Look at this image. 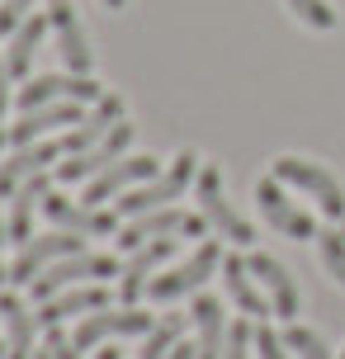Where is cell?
<instances>
[{"label":"cell","instance_id":"obj_19","mask_svg":"<svg viewBox=\"0 0 345 359\" xmlns=\"http://www.w3.org/2000/svg\"><path fill=\"white\" fill-rule=\"evenodd\" d=\"M53 194V180L48 170L43 175H29L19 184L15 194H10V213H5V241H15V246H29L34 241V213L43 208V198Z\"/></svg>","mask_w":345,"mask_h":359},{"label":"cell","instance_id":"obj_28","mask_svg":"<svg viewBox=\"0 0 345 359\" xmlns=\"http://www.w3.org/2000/svg\"><path fill=\"white\" fill-rule=\"evenodd\" d=\"M317 251H322V265L336 284H345V232H317Z\"/></svg>","mask_w":345,"mask_h":359},{"label":"cell","instance_id":"obj_6","mask_svg":"<svg viewBox=\"0 0 345 359\" xmlns=\"http://www.w3.org/2000/svg\"><path fill=\"white\" fill-rule=\"evenodd\" d=\"M119 269H123V265H119L109 251H81V255H67V260L48 265L29 288H34L38 303H48V298H53V293H62V288H76V284H104V279H114V274H119Z\"/></svg>","mask_w":345,"mask_h":359},{"label":"cell","instance_id":"obj_26","mask_svg":"<svg viewBox=\"0 0 345 359\" xmlns=\"http://www.w3.org/2000/svg\"><path fill=\"white\" fill-rule=\"evenodd\" d=\"M180 331H184V317H180V312L161 317V322H156V326L142 336V350H137V359H170V350L180 345Z\"/></svg>","mask_w":345,"mask_h":359},{"label":"cell","instance_id":"obj_8","mask_svg":"<svg viewBox=\"0 0 345 359\" xmlns=\"http://www.w3.org/2000/svg\"><path fill=\"white\" fill-rule=\"evenodd\" d=\"M104 90L100 81L90 76H76V72H53V76H34L29 86H19V114H29V109H43V104H95Z\"/></svg>","mask_w":345,"mask_h":359},{"label":"cell","instance_id":"obj_32","mask_svg":"<svg viewBox=\"0 0 345 359\" xmlns=\"http://www.w3.org/2000/svg\"><path fill=\"white\" fill-rule=\"evenodd\" d=\"M43 345L53 350V359H81V350L72 345V336H67L62 326H48V336H43Z\"/></svg>","mask_w":345,"mask_h":359},{"label":"cell","instance_id":"obj_17","mask_svg":"<svg viewBox=\"0 0 345 359\" xmlns=\"http://www.w3.org/2000/svg\"><path fill=\"white\" fill-rule=\"evenodd\" d=\"M128 118V104H123V95H100V100H95L90 109H86V118H81V123L72 128V133H67V137H62V147H67V156H81V151H90L95 142H104V137H109L114 128L123 123Z\"/></svg>","mask_w":345,"mask_h":359},{"label":"cell","instance_id":"obj_35","mask_svg":"<svg viewBox=\"0 0 345 359\" xmlns=\"http://www.w3.org/2000/svg\"><path fill=\"white\" fill-rule=\"evenodd\" d=\"M100 5H104V10H123L128 0H100Z\"/></svg>","mask_w":345,"mask_h":359},{"label":"cell","instance_id":"obj_31","mask_svg":"<svg viewBox=\"0 0 345 359\" xmlns=\"http://www.w3.org/2000/svg\"><path fill=\"white\" fill-rule=\"evenodd\" d=\"M255 359H289V345H284V336H274L265 322L255 326Z\"/></svg>","mask_w":345,"mask_h":359},{"label":"cell","instance_id":"obj_23","mask_svg":"<svg viewBox=\"0 0 345 359\" xmlns=\"http://www.w3.org/2000/svg\"><path fill=\"white\" fill-rule=\"evenodd\" d=\"M0 322H5V359H34L38 317L19 293H0Z\"/></svg>","mask_w":345,"mask_h":359},{"label":"cell","instance_id":"obj_33","mask_svg":"<svg viewBox=\"0 0 345 359\" xmlns=\"http://www.w3.org/2000/svg\"><path fill=\"white\" fill-rule=\"evenodd\" d=\"M10 67H5V53H0V118H5V109H10Z\"/></svg>","mask_w":345,"mask_h":359},{"label":"cell","instance_id":"obj_36","mask_svg":"<svg viewBox=\"0 0 345 359\" xmlns=\"http://www.w3.org/2000/svg\"><path fill=\"white\" fill-rule=\"evenodd\" d=\"M34 359H53V350H48V345H38V350H34Z\"/></svg>","mask_w":345,"mask_h":359},{"label":"cell","instance_id":"obj_12","mask_svg":"<svg viewBox=\"0 0 345 359\" xmlns=\"http://www.w3.org/2000/svg\"><path fill=\"white\" fill-rule=\"evenodd\" d=\"M43 213L48 222H57L62 232H76V236H119V213L109 208H95V203H81V198H62V194H48L43 198Z\"/></svg>","mask_w":345,"mask_h":359},{"label":"cell","instance_id":"obj_25","mask_svg":"<svg viewBox=\"0 0 345 359\" xmlns=\"http://www.w3.org/2000/svg\"><path fill=\"white\" fill-rule=\"evenodd\" d=\"M48 29H53V24H48V15H29L15 34L5 38V67H10V76H15V81H24V76L34 72V53H38V43H43V34H48Z\"/></svg>","mask_w":345,"mask_h":359},{"label":"cell","instance_id":"obj_37","mask_svg":"<svg viewBox=\"0 0 345 359\" xmlns=\"http://www.w3.org/2000/svg\"><path fill=\"white\" fill-rule=\"evenodd\" d=\"M95 359H119V350H100V355H95Z\"/></svg>","mask_w":345,"mask_h":359},{"label":"cell","instance_id":"obj_30","mask_svg":"<svg viewBox=\"0 0 345 359\" xmlns=\"http://www.w3.org/2000/svg\"><path fill=\"white\" fill-rule=\"evenodd\" d=\"M251 350H255V326L251 322H232V326H227L222 359H251Z\"/></svg>","mask_w":345,"mask_h":359},{"label":"cell","instance_id":"obj_10","mask_svg":"<svg viewBox=\"0 0 345 359\" xmlns=\"http://www.w3.org/2000/svg\"><path fill=\"white\" fill-rule=\"evenodd\" d=\"M81 251H86V236L62 232V227H57V232H48V236H34L29 246H19L15 265H10V284H34L48 265L67 260V255H81Z\"/></svg>","mask_w":345,"mask_h":359},{"label":"cell","instance_id":"obj_15","mask_svg":"<svg viewBox=\"0 0 345 359\" xmlns=\"http://www.w3.org/2000/svg\"><path fill=\"white\" fill-rule=\"evenodd\" d=\"M246 265H251L255 284L265 288L274 317H279V322H298V312H303V293H298V284H293L289 269L279 265L274 255H265V251H251V255H246Z\"/></svg>","mask_w":345,"mask_h":359},{"label":"cell","instance_id":"obj_14","mask_svg":"<svg viewBox=\"0 0 345 359\" xmlns=\"http://www.w3.org/2000/svg\"><path fill=\"white\" fill-rule=\"evenodd\" d=\"M133 137H137V128H133V123L123 118V123L114 128L104 142H95L90 151H81V156H67V161L57 165V175L67 180V184H86V180H95L100 170H109V165L119 161V156H128Z\"/></svg>","mask_w":345,"mask_h":359},{"label":"cell","instance_id":"obj_38","mask_svg":"<svg viewBox=\"0 0 345 359\" xmlns=\"http://www.w3.org/2000/svg\"><path fill=\"white\" fill-rule=\"evenodd\" d=\"M0 284H10V269H5V265H0Z\"/></svg>","mask_w":345,"mask_h":359},{"label":"cell","instance_id":"obj_9","mask_svg":"<svg viewBox=\"0 0 345 359\" xmlns=\"http://www.w3.org/2000/svg\"><path fill=\"white\" fill-rule=\"evenodd\" d=\"M255 203H260V217L270 222L279 236H289V241H317V222H312L308 208H298L284 189V180L265 175L255 184Z\"/></svg>","mask_w":345,"mask_h":359},{"label":"cell","instance_id":"obj_41","mask_svg":"<svg viewBox=\"0 0 345 359\" xmlns=\"http://www.w3.org/2000/svg\"><path fill=\"white\" fill-rule=\"evenodd\" d=\"M341 232H345V222H341Z\"/></svg>","mask_w":345,"mask_h":359},{"label":"cell","instance_id":"obj_11","mask_svg":"<svg viewBox=\"0 0 345 359\" xmlns=\"http://www.w3.org/2000/svg\"><path fill=\"white\" fill-rule=\"evenodd\" d=\"M151 175H161L156 170V156H119V161L109 165V170H100L95 180H86V189H81V203H95V208H104L109 198L128 194V189H137V184H147Z\"/></svg>","mask_w":345,"mask_h":359},{"label":"cell","instance_id":"obj_4","mask_svg":"<svg viewBox=\"0 0 345 359\" xmlns=\"http://www.w3.org/2000/svg\"><path fill=\"white\" fill-rule=\"evenodd\" d=\"M194 198H199V213L208 217V227L218 236H227L232 246H255V227L236 213L227 194H222V170L213 161L199 165V180H194Z\"/></svg>","mask_w":345,"mask_h":359},{"label":"cell","instance_id":"obj_42","mask_svg":"<svg viewBox=\"0 0 345 359\" xmlns=\"http://www.w3.org/2000/svg\"><path fill=\"white\" fill-rule=\"evenodd\" d=\"M341 359H345V355H341Z\"/></svg>","mask_w":345,"mask_h":359},{"label":"cell","instance_id":"obj_21","mask_svg":"<svg viewBox=\"0 0 345 359\" xmlns=\"http://www.w3.org/2000/svg\"><path fill=\"white\" fill-rule=\"evenodd\" d=\"M100 307H109V288L104 284H76V288L53 293L34 317H38V326L48 331V326H62L67 317H86V312H100Z\"/></svg>","mask_w":345,"mask_h":359},{"label":"cell","instance_id":"obj_22","mask_svg":"<svg viewBox=\"0 0 345 359\" xmlns=\"http://www.w3.org/2000/svg\"><path fill=\"white\" fill-rule=\"evenodd\" d=\"M222 288H227V298L236 303V312H246V322L274 317L270 298L255 288V274H251V265H246L241 255H222Z\"/></svg>","mask_w":345,"mask_h":359},{"label":"cell","instance_id":"obj_24","mask_svg":"<svg viewBox=\"0 0 345 359\" xmlns=\"http://www.w3.org/2000/svg\"><path fill=\"white\" fill-rule=\"evenodd\" d=\"M189 322L199 331V345H194V359H222V345H227V317H222V303L199 293L194 307H189Z\"/></svg>","mask_w":345,"mask_h":359},{"label":"cell","instance_id":"obj_40","mask_svg":"<svg viewBox=\"0 0 345 359\" xmlns=\"http://www.w3.org/2000/svg\"><path fill=\"white\" fill-rule=\"evenodd\" d=\"M5 142H10V137H5V128H0V147H5Z\"/></svg>","mask_w":345,"mask_h":359},{"label":"cell","instance_id":"obj_20","mask_svg":"<svg viewBox=\"0 0 345 359\" xmlns=\"http://www.w3.org/2000/svg\"><path fill=\"white\" fill-rule=\"evenodd\" d=\"M86 118V104H43V109H29V114H19V123H10L5 128V137L15 147H24V142H43V137H53L57 128H76Z\"/></svg>","mask_w":345,"mask_h":359},{"label":"cell","instance_id":"obj_16","mask_svg":"<svg viewBox=\"0 0 345 359\" xmlns=\"http://www.w3.org/2000/svg\"><path fill=\"white\" fill-rule=\"evenodd\" d=\"M170 255H175V236H156V241H147L137 251H128L123 269H119V298H123L128 307L137 303V298H147V284L156 279V269H161Z\"/></svg>","mask_w":345,"mask_h":359},{"label":"cell","instance_id":"obj_7","mask_svg":"<svg viewBox=\"0 0 345 359\" xmlns=\"http://www.w3.org/2000/svg\"><path fill=\"white\" fill-rule=\"evenodd\" d=\"M208 232V217L203 213H184V208H151V213H137L128 217L123 227H119V246L123 251H137V246H147V241H156V236H203Z\"/></svg>","mask_w":345,"mask_h":359},{"label":"cell","instance_id":"obj_27","mask_svg":"<svg viewBox=\"0 0 345 359\" xmlns=\"http://www.w3.org/2000/svg\"><path fill=\"white\" fill-rule=\"evenodd\" d=\"M284 345H289L298 359H336L317 331H308V326H298V322H289V331H284Z\"/></svg>","mask_w":345,"mask_h":359},{"label":"cell","instance_id":"obj_29","mask_svg":"<svg viewBox=\"0 0 345 359\" xmlns=\"http://www.w3.org/2000/svg\"><path fill=\"white\" fill-rule=\"evenodd\" d=\"M284 5H289L293 19H303L308 29H322V34L336 29V10H331L327 0H284Z\"/></svg>","mask_w":345,"mask_h":359},{"label":"cell","instance_id":"obj_2","mask_svg":"<svg viewBox=\"0 0 345 359\" xmlns=\"http://www.w3.org/2000/svg\"><path fill=\"white\" fill-rule=\"evenodd\" d=\"M218 269H222V246H218V241H199L189 260H180L175 269H165V274H156V279L147 284V298H151V303L189 298V293H199Z\"/></svg>","mask_w":345,"mask_h":359},{"label":"cell","instance_id":"obj_18","mask_svg":"<svg viewBox=\"0 0 345 359\" xmlns=\"http://www.w3.org/2000/svg\"><path fill=\"white\" fill-rule=\"evenodd\" d=\"M67 156V147L62 142H53V137H43V142H24V147H15L5 161H0V194L10 198L24 184L29 175H43L53 161H62Z\"/></svg>","mask_w":345,"mask_h":359},{"label":"cell","instance_id":"obj_34","mask_svg":"<svg viewBox=\"0 0 345 359\" xmlns=\"http://www.w3.org/2000/svg\"><path fill=\"white\" fill-rule=\"evenodd\" d=\"M170 359H194V345H184V341H180L175 350H170Z\"/></svg>","mask_w":345,"mask_h":359},{"label":"cell","instance_id":"obj_39","mask_svg":"<svg viewBox=\"0 0 345 359\" xmlns=\"http://www.w3.org/2000/svg\"><path fill=\"white\" fill-rule=\"evenodd\" d=\"M0 246H5V217H0Z\"/></svg>","mask_w":345,"mask_h":359},{"label":"cell","instance_id":"obj_3","mask_svg":"<svg viewBox=\"0 0 345 359\" xmlns=\"http://www.w3.org/2000/svg\"><path fill=\"white\" fill-rule=\"evenodd\" d=\"M156 326V317L151 312H142V307L133 303V307H100V312H86L81 322H76L72 331V345L86 355V350H95V345H104V341H128V336H147Z\"/></svg>","mask_w":345,"mask_h":359},{"label":"cell","instance_id":"obj_13","mask_svg":"<svg viewBox=\"0 0 345 359\" xmlns=\"http://www.w3.org/2000/svg\"><path fill=\"white\" fill-rule=\"evenodd\" d=\"M48 24H53V34H57V53L67 62V72L90 76L95 53H90V38L81 29V15H76L72 0H48Z\"/></svg>","mask_w":345,"mask_h":359},{"label":"cell","instance_id":"obj_5","mask_svg":"<svg viewBox=\"0 0 345 359\" xmlns=\"http://www.w3.org/2000/svg\"><path fill=\"white\" fill-rule=\"evenodd\" d=\"M270 175H274V180H284V184H289V189H298V194L317 198V208H322L327 217L345 222V189H341V180L331 175L327 165L303 161V156H279Z\"/></svg>","mask_w":345,"mask_h":359},{"label":"cell","instance_id":"obj_1","mask_svg":"<svg viewBox=\"0 0 345 359\" xmlns=\"http://www.w3.org/2000/svg\"><path fill=\"white\" fill-rule=\"evenodd\" d=\"M199 165H203L199 151H194V147H180L161 175H151L147 184H137V189L119 194V213H123V217H137V213H151V208H170V203H175V198H184V189L199 180Z\"/></svg>","mask_w":345,"mask_h":359}]
</instances>
